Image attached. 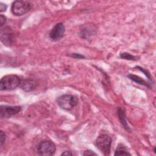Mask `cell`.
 <instances>
[{
  "mask_svg": "<svg viewBox=\"0 0 156 156\" xmlns=\"http://www.w3.org/2000/svg\"><path fill=\"white\" fill-rule=\"evenodd\" d=\"M57 102L62 108L66 110H70L77 105L78 99L74 95L64 94L57 98Z\"/></svg>",
  "mask_w": 156,
  "mask_h": 156,
  "instance_id": "7a4b0ae2",
  "label": "cell"
},
{
  "mask_svg": "<svg viewBox=\"0 0 156 156\" xmlns=\"http://www.w3.org/2000/svg\"><path fill=\"white\" fill-rule=\"evenodd\" d=\"M61 155H73V154L69 151H66L63 152Z\"/></svg>",
  "mask_w": 156,
  "mask_h": 156,
  "instance_id": "44dd1931",
  "label": "cell"
},
{
  "mask_svg": "<svg viewBox=\"0 0 156 156\" xmlns=\"http://www.w3.org/2000/svg\"><path fill=\"white\" fill-rule=\"evenodd\" d=\"M13 32L9 27H5L1 29V40L5 45H11L13 40Z\"/></svg>",
  "mask_w": 156,
  "mask_h": 156,
  "instance_id": "ba28073f",
  "label": "cell"
},
{
  "mask_svg": "<svg viewBox=\"0 0 156 156\" xmlns=\"http://www.w3.org/2000/svg\"><path fill=\"white\" fill-rule=\"evenodd\" d=\"M112 144L111 137L107 134L99 135L96 140V145L99 150L104 155H109Z\"/></svg>",
  "mask_w": 156,
  "mask_h": 156,
  "instance_id": "3957f363",
  "label": "cell"
},
{
  "mask_svg": "<svg viewBox=\"0 0 156 156\" xmlns=\"http://www.w3.org/2000/svg\"><path fill=\"white\" fill-rule=\"evenodd\" d=\"M21 80L15 74H8L2 77L0 82L1 90H12L20 85Z\"/></svg>",
  "mask_w": 156,
  "mask_h": 156,
  "instance_id": "6da1fadb",
  "label": "cell"
},
{
  "mask_svg": "<svg viewBox=\"0 0 156 156\" xmlns=\"http://www.w3.org/2000/svg\"><path fill=\"white\" fill-rule=\"evenodd\" d=\"M56 150L54 143L49 140H44L40 142L37 147L38 154L40 155L50 156L55 154Z\"/></svg>",
  "mask_w": 156,
  "mask_h": 156,
  "instance_id": "5b68a950",
  "label": "cell"
},
{
  "mask_svg": "<svg viewBox=\"0 0 156 156\" xmlns=\"http://www.w3.org/2000/svg\"><path fill=\"white\" fill-rule=\"evenodd\" d=\"M20 87L25 91H30L34 90L37 85V82L33 79H24L21 81Z\"/></svg>",
  "mask_w": 156,
  "mask_h": 156,
  "instance_id": "9c48e42d",
  "label": "cell"
},
{
  "mask_svg": "<svg viewBox=\"0 0 156 156\" xmlns=\"http://www.w3.org/2000/svg\"><path fill=\"white\" fill-rule=\"evenodd\" d=\"M83 155H85V156H87V155H97V154L95 152H94L93 151H92L91 150L85 151Z\"/></svg>",
  "mask_w": 156,
  "mask_h": 156,
  "instance_id": "9a60e30c",
  "label": "cell"
},
{
  "mask_svg": "<svg viewBox=\"0 0 156 156\" xmlns=\"http://www.w3.org/2000/svg\"><path fill=\"white\" fill-rule=\"evenodd\" d=\"M7 21V18L5 16L1 15H0V26L2 27L5 23Z\"/></svg>",
  "mask_w": 156,
  "mask_h": 156,
  "instance_id": "2e32d148",
  "label": "cell"
},
{
  "mask_svg": "<svg viewBox=\"0 0 156 156\" xmlns=\"http://www.w3.org/2000/svg\"><path fill=\"white\" fill-rule=\"evenodd\" d=\"M21 110L20 106H7L1 105L0 108V115L1 118H10Z\"/></svg>",
  "mask_w": 156,
  "mask_h": 156,
  "instance_id": "8992f818",
  "label": "cell"
},
{
  "mask_svg": "<svg viewBox=\"0 0 156 156\" xmlns=\"http://www.w3.org/2000/svg\"><path fill=\"white\" fill-rule=\"evenodd\" d=\"M128 77H129V79H130L131 80L136 82L138 83H140L141 85H144V86L147 87H150V85H148V83L144 80H143V79L140 78L139 76H135V75H133V74H130V75L128 76Z\"/></svg>",
  "mask_w": 156,
  "mask_h": 156,
  "instance_id": "4fadbf2b",
  "label": "cell"
},
{
  "mask_svg": "<svg viewBox=\"0 0 156 156\" xmlns=\"http://www.w3.org/2000/svg\"><path fill=\"white\" fill-rule=\"evenodd\" d=\"M6 9H7V6L5 4H4L2 3H0V11L2 12H4L6 10Z\"/></svg>",
  "mask_w": 156,
  "mask_h": 156,
  "instance_id": "ffe728a7",
  "label": "cell"
},
{
  "mask_svg": "<svg viewBox=\"0 0 156 156\" xmlns=\"http://www.w3.org/2000/svg\"><path fill=\"white\" fill-rule=\"evenodd\" d=\"M136 68H138V69H139L140 70H141V71H143V73H144V74H145V75L147 77V78L149 79H151V76H150V74H149V73L147 72V71H146V70H144L143 68H141V67H140V66H137Z\"/></svg>",
  "mask_w": 156,
  "mask_h": 156,
  "instance_id": "d6986e66",
  "label": "cell"
},
{
  "mask_svg": "<svg viewBox=\"0 0 156 156\" xmlns=\"http://www.w3.org/2000/svg\"><path fill=\"white\" fill-rule=\"evenodd\" d=\"M120 57L124 59H127V60H135V57L133 55L130 54L129 53H127V52L121 53L120 54Z\"/></svg>",
  "mask_w": 156,
  "mask_h": 156,
  "instance_id": "5bb4252c",
  "label": "cell"
},
{
  "mask_svg": "<svg viewBox=\"0 0 156 156\" xmlns=\"http://www.w3.org/2000/svg\"><path fill=\"white\" fill-rule=\"evenodd\" d=\"M32 9V4L28 1H15L12 4V12L16 16H21Z\"/></svg>",
  "mask_w": 156,
  "mask_h": 156,
  "instance_id": "277c9868",
  "label": "cell"
},
{
  "mask_svg": "<svg viewBox=\"0 0 156 156\" xmlns=\"http://www.w3.org/2000/svg\"><path fill=\"white\" fill-rule=\"evenodd\" d=\"M69 56L73 57H74V58H80H80H83L85 57L83 55H81V54H76V53L71 54L69 55Z\"/></svg>",
  "mask_w": 156,
  "mask_h": 156,
  "instance_id": "ac0fdd59",
  "label": "cell"
},
{
  "mask_svg": "<svg viewBox=\"0 0 156 156\" xmlns=\"http://www.w3.org/2000/svg\"><path fill=\"white\" fill-rule=\"evenodd\" d=\"M94 30V29L91 26H85L80 30V35H82V37L83 38L88 37L93 34Z\"/></svg>",
  "mask_w": 156,
  "mask_h": 156,
  "instance_id": "7c38bea8",
  "label": "cell"
},
{
  "mask_svg": "<svg viewBox=\"0 0 156 156\" xmlns=\"http://www.w3.org/2000/svg\"><path fill=\"white\" fill-rule=\"evenodd\" d=\"M65 26L62 23H57L55 25V26L51 30L49 37L51 40L54 41L58 40L62 38L65 33Z\"/></svg>",
  "mask_w": 156,
  "mask_h": 156,
  "instance_id": "52a82bcc",
  "label": "cell"
},
{
  "mask_svg": "<svg viewBox=\"0 0 156 156\" xmlns=\"http://www.w3.org/2000/svg\"><path fill=\"white\" fill-rule=\"evenodd\" d=\"M130 155V154L127 151V148L123 144H119L115 151V155Z\"/></svg>",
  "mask_w": 156,
  "mask_h": 156,
  "instance_id": "8fae6325",
  "label": "cell"
},
{
  "mask_svg": "<svg viewBox=\"0 0 156 156\" xmlns=\"http://www.w3.org/2000/svg\"><path fill=\"white\" fill-rule=\"evenodd\" d=\"M118 116H119V120L121 121V123L122 124L124 127L127 130L130 131L129 127V126L127 125V121H126V115H125V113H124V110L122 108H119L118 109Z\"/></svg>",
  "mask_w": 156,
  "mask_h": 156,
  "instance_id": "30bf717a",
  "label": "cell"
},
{
  "mask_svg": "<svg viewBox=\"0 0 156 156\" xmlns=\"http://www.w3.org/2000/svg\"><path fill=\"white\" fill-rule=\"evenodd\" d=\"M0 137H1V146H2L4 142L5 141V135L4 133V132L2 130L0 132Z\"/></svg>",
  "mask_w": 156,
  "mask_h": 156,
  "instance_id": "e0dca14e",
  "label": "cell"
}]
</instances>
